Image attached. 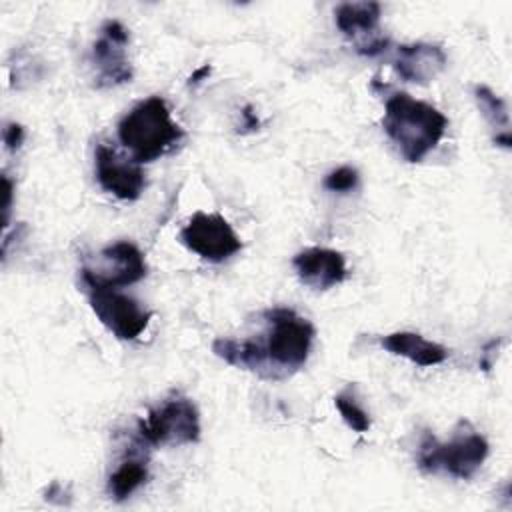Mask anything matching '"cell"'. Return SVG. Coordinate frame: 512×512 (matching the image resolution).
Returning <instances> with one entry per match:
<instances>
[{
    "instance_id": "obj_19",
    "label": "cell",
    "mask_w": 512,
    "mask_h": 512,
    "mask_svg": "<svg viewBox=\"0 0 512 512\" xmlns=\"http://www.w3.org/2000/svg\"><path fill=\"white\" fill-rule=\"evenodd\" d=\"M24 142V128L16 122L6 124L4 128V144L8 150H18L20 144Z\"/></svg>"
},
{
    "instance_id": "obj_4",
    "label": "cell",
    "mask_w": 512,
    "mask_h": 512,
    "mask_svg": "<svg viewBox=\"0 0 512 512\" xmlns=\"http://www.w3.org/2000/svg\"><path fill=\"white\" fill-rule=\"evenodd\" d=\"M486 456V438L468 422H460L448 442H440L430 432H424L416 452V464L426 474H446L468 480L480 470Z\"/></svg>"
},
{
    "instance_id": "obj_17",
    "label": "cell",
    "mask_w": 512,
    "mask_h": 512,
    "mask_svg": "<svg viewBox=\"0 0 512 512\" xmlns=\"http://www.w3.org/2000/svg\"><path fill=\"white\" fill-rule=\"evenodd\" d=\"M334 406L338 408L342 420L348 424V428H352L358 434H364L370 430V416L368 412L360 406L358 398L354 396L352 388L342 390L340 394L334 396Z\"/></svg>"
},
{
    "instance_id": "obj_5",
    "label": "cell",
    "mask_w": 512,
    "mask_h": 512,
    "mask_svg": "<svg viewBox=\"0 0 512 512\" xmlns=\"http://www.w3.org/2000/svg\"><path fill=\"white\" fill-rule=\"evenodd\" d=\"M138 436L148 446H180L200 440V416L194 402L174 394L154 406L140 422Z\"/></svg>"
},
{
    "instance_id": "obj_1",
    "label": "cell",
    "mask_w": 512,
    "mask_h": 512,
    "mask_svg": "<svg viewBox=\"0 0 512 512\" xmlns=\"http://www.w3.org/2000/svg\"><path fill=\"white\" fill-rule=\"evenodd\" d=\"M264 338H216L212 350L224 362L250 370L266 380H284L298 372L314 342V326L292 308H270L262 314Z\"/></svg>"
},
{
    "instance_id": "obj_21",
    "label": "cell",
    "mask_w": 512,
    "mask_h": 512,
    "mask_svg": "<svg viewBox=\"0 0 512 512\" xmlns=\"http://www.w3.org/2000/svg\"><path fill=\"white\" fill-rule=\"evenodd\" d=\"M258 126H260V120H258L256 112L252 110V106H246L242 110V128H244V132H254V130H258Z\"/></svg>"
},
{
    "instance_id": "obj_20",
    "label": "cell",
    "mask_w": 512,
    "mask_h": 512,
    "mask_svg": "<svg viewBox=\"0 0 512 512\" xmlns=\"http://www.w3.org/2000/svg\"><path fill=\"white\" fill-rule=\"evenodd\" d=\"M12 192H14V184L8 178V174H2V214H4V228L8 226V216H10V208H12Z\"/></svg>"
},
{
    "instance_id": "obj_22",
    "label": "cell",
    "mask_w": 512,
    "mask_h": 512,
    "mask_svg": "<svg viewBox=\"0 0 512 512\" xmlns=\"http://www.w3.org/2000/svg\"><path fill=\"white\" fill-rule=\"evenodd\" d=\"M208 74H210V66H208V64H204L202 68H198V70H194V72H192V76H190L188 84H190V86H196V84H200Z\"/></svg>"
},
{
    "instance_id": "obj_14",
    "label": "cell",
    "mask_w": 512,
    "mask_h": 512,
    "mask_svg": "<svg viewBox=\"0 0 512 512\" xmlns=\"http://www.w3.org/2000/svg\"><path fill=\"white\" fill-rule=\"evenodd\" d=\"M380 344L396 356H404L418 366H434L446 360L448 352L438 342L426 340L416 332H392L380 340Z\"/></svg>"
},
{
    "instance_id": "obj_11",
    "label": "cell",
    "mask_w": 512,
    "mask_h": 512,
    "mask_svg": "<svg viewBox=\"0 0 512 512\" xmlns=\"http://www.w3.org/2000/svg\"><path fill=\"white\" fill-rule=\"evenodd\" d=\"M98 256L102 260V266H96V268L82 266L80 280H90L104 286L120 288V286L134 284L146 276L144 254L132 242H126V240L114 242L106 246Z\"/></svg>"
},
{
    "instance_id": "obj_15",
    "label": "cell",
    "mask_w": 512,
    "mask_h": 512,
    "mask_svg": "<svg viewBox=\"0 0 512 512\" xmlns=\"http://www.w3.org/2000/svg\"><path fill=\"white\" fill-rule=\"evenodd\" d=\"M148 478L146 464L136 458L124 460L108 478V492L114 500L122 502L130 494H134Z\"/></svg>"
},
{
    "instance_id": "obj_12",
    "label": "cell",
    "mask_w": 512,
    "mask_h": 512,
    "mask_svg": "<svg viewBox=\"0 0 512 512\" xmlns=\"http://www.w3.org/2000/svg\"><path fill=\"white\" fill-rule=\"evenodd\" d=\"M292 264L300 282L314 290H328L346 278V260L342 252L332 248H304L294 256Z\"/></svg>"
},
{
    "instance_id": "obj_10",
    "label": "cell",
    "mask_w": 512,
    "mask_h": 512,
    "mask_svg": "<svg viewBox=\"0 0 512 512\" xmlns=\"http://www.w3.org/2000/svg\"><path fill=\"white\" fill-rule=\"evenodd\" d=\"M94 172L98 184L120 200H136L146 188L142 166L134 158L118 154L108 144L96 146Z\"/></svg>"
},
{
    "instance_id": "obj_16",
    "label": "cell",
    "mask_w": 512,
    "mask_h": 512,
    "mask_svg": "<svg viewBox=\"0 0 512 512\" xmlns=\"http://www.w3.org/2000/svg\"><path fill=\"white\" fill-rule=\"evenodd\" d=\"M474 98H476V104H478V110L482 112V116L488 120V124L494 128V130H502V132H508V124H510V118H508V108H506V102L496 96L488 86H482L478 84L474 88Z\"/></svg>"
},
{
    "instance_id": "obj_3",
    "label": "cell",
    "mask_w": 512,
    "mask_h": 512,
    "mask_svg": "<svg viewBox=\"0 0 512 512\" xmlns=\"http://www.w3.org/2000/svg\"><path fill=\"white\" fill-rule=\"evenodd\" d=\"M118 138L138 164H146L168 154L184 138V130L172 120L164 98L150 96L124 114Z\"/></svg>"
},
{
    "instance_id": "obj_13",
    "label": "cell",
    "mask_w": 512,
    "mask_h": 512,
    "mask_svg": "<svg viewBox=\"0 0 512 512\" xmlns=\"http://www.w3.org/2000/svg\"><path fill=\"white\" fill-rule=\"evenodd\" d=\"M390 64L406 82L428 84L446 68V54L438 44H400L394 48Z\"/></svg>"
},
{
    "instance_id": "obj_9",
    "label": "cell",
    "mask_w": 512,
    "mask_h": 512,
    "mask_svg": "<svg viewBox=\"0 0 512 512\" xmlns=\"http://www.w3.org/2000/svg\"><path fill=\"white\" fill-rule=\"evenodd\" d=\"M128 30L118 20H106L100 38L92 46V62L96 66V86H118L132 80V66L126 58Z\"/></svg>"
},
{
    "instance_id": "obj_8",
    "label": "cell",
    "mask_w": 512,
    "mask_h": 512,
    "mask_svg": "<svg viewBox=\"0 0 512 512\" xmlns=\"http://www.w3.org/2000/svg\"><path fill=\"white\" fill-rule=\"evenodd\" d=\"M380 14L378 2H344L334 10V20L358 54L378 56L390 46V40L380 34Z\"/></svg>"
},
{
    "instance_id": "obj_2",
    "label": "cell",
    "mask_w": 512,
    "mask_h": 512,
    "mask_svg": "<svg viewBox=\"0 0 512 512\" xmlns=\"http://www.w3.org/2000/svg\"><path fill=\"white\" fill-rule=\"evenodd\" d=\"M382 126L400 156L410 164H418L438 146L448 120L436 106L406 92H396L384 104Z\"/></svg>"
},
{
    "instance_id": "obj_6",
    "label": "cell",
    "mask_w": 512,
    "mask_h": 512,
    "mask_svg": "<svg viewBox=\"0 0 512 512\" xmlns=\"http://www.w3.org/2000/svg\"><path fill=\"white\" fill-rule=\"evenodd\" d=\"M82 284L86 288L92 312L118 340H134L146 330L152 312L146 310L138 300L118 292L114 286H104L90 280H82Z\"/></svg>"
},
{
    "instance_id": "obj_7",
    "label": "cell",
    "mask_w": 512,
    "mask_h": 512,
    "mask_svg": "<svg viewBox=\"0 0 512 512\" xmlns=\"http://www.w3.org/2000/svg\"><path fill=\"white\" fill-rule=\"evenodd\" d=\"M180 242L208 262H224L242 248V242L228 220L208 212L192 214L180 230Z\"/></svg>"
},
{
    "instance_id": "obj_18",
    "label": "cell",
    "mask_w": 512,
    "mask_h": 512,
    "mask_svg": "<svg viewBox=\"0 0 512 512\" xmlns=\"http://www.w3.org/2000/svg\"><path fill=\"white\" fill-rule=\"evenodd\" d=\"M358 170L352 166H340L332 172L326 174L324 178V188L330 192H338V194H346L352 192L358 186Z\"/></svg>"
}]
</instances>
